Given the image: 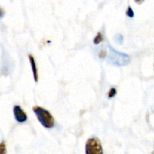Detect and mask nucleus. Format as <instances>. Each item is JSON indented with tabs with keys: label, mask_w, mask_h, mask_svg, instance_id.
Returning <instances> with one entry per match:
<instances>
[{
	"label": "nucleus",
	"mask_w": 154,
	"mask_h": 154,
	"mask_svg": "<svg viewBox=\"0 0 154 154\" xmlns=\"http://www.w3.org/2000/svg\"><path fill=\"white\" fill-rule=\"evenodd\" d=\"M108 52L109 54H107L108 60L109 63L116 66H126L130 63V57L128 54L120 52V51H116L111 46H108Z\"/></svg>",
	"instance_id": "1"
},
{
	"label": "nucleus",
	"mask_w": 154,
	"mask_h": 154,
	"mask_svg": "<svg viewBox=\"0 0 154 154\" xmlns=\"http://www.w3.org/2000/svg\"><path fill=\"white\" fill-rule=\"evenodd\" d=\"M32 111L41 124L47 129H51L54 126V118L48 110L39 106H34Z\"/></svg>",
	"instance_id": "2"
},
{
	"label": "nucleus",
	"mask_w": 154,
	"mask_h": 154,
	"mask_svg": "<svg viewBox=\"0 0 154 154\" xmlns=\"http://www.w3.org/2000/svg\"><path fill=\"white\" fill-rule=\"evenodd\" d=\"M85 151L87 154H102V143L97 138H90L86 143Z\"/></svg>",
	"instance_id": "3"
},
{
	"label": "nucleus",
	"mask_w": 154,
	"mask_h": 154,
	"mask_svg": "<svg viewBox=\"0 0 154 154\" xmlns=\"http://www.w3.org/2000/svg\"><path fill=\"white\" fill-rule=\"evenodd\" d=\"M14 115L15 120L18 123H23L27 120V114L25 111L21 108L19 105H15L13 108Z\"/></svg>",
	"instance_id": "4"
},
{
	"label": "nucleus",
	"mask_w": 154,
	"mask_h": 154,
	"mask_svg": "<svg viewBox=\"0 0 154 154\" xmlns=\"http://www.w3.org/2000/svg\"><path fill=\"white\" fill-rule=\"evenodd\" d=\"M28 57L30 64H31L32 71L33 73V78H34L35 81L38 82V69L37 66H36L35 60V58L33 57L32 55H29Z\"/></svg>",
	"instance_id": "5"
},
{
	"label": "nucleus",
	"mask_w": 154,
	"mask_h": 154,
	"mask_svg": "<svg viewBox=\"0 0 154 154\" xmlns=\"http://www.w3.org/2000/svg\"><path fill=\"white\" fill-rule=\"evenodd\" d=\"M103 39L104 38L102 32H99L97 33V35H96V37L94 38V39H93V43H94L95 45H99V44H100L101 42L103 41Z\"/></svg>",
	"instance_id": "6"
},
{
	"label": "nucleus",
	"mask_w": 154,
	"mask_h": 154,
	"mask_svg": "<svg viewBox=\"0 0 154 154\" xmlns=\"http://www.w3.org/2000/svg\"><path fill=\"white\" fill-rule=\"evenodd\" d=\"M114 40H115L116 43L121 45L123 42V37L121 34H117L114 36Z\"/></svg>",
	"instance_id": "7"
},
{
	"label": "nucleus",
	"mask_w": 154,
	"mask_h": 154,
	"mask_svg": "<svg viewBox=\"0 0 154 154\" xmlns=\"http://www.w3.org/2000/svg\"><path fill=\"white\" fill-rule=\"evenodd\" d=\"M117 90H116V88H114V87H112V88L110 89L109 92H108V96L109 99H112V98H114V96L117 95Z\"/></svg>",
	"instance_id": "8"
},
{
	"label": "nucleus",
	"mask_w": 154,
	"mask_h": 154,
	"mask_svg": "<svg viewBox=\"0 0 154 154\" xmlns=\"http://www.w3.org/2000/svg\"><path fill=\"white\" fill-rule=\"evenodd\" d=\"M126 16H128L129 17H133L134 15H135V13H134L133 10H132V8L130 7V6L128 7L127 10H126Z\"/></svg>",
	"instance_id": "9"
},
{
	"label": "nucleus",
	"mask_w": 154,
	"mask_h": 154,
	"mask_svg": "<svg viewBox=\"0 0 154 154\" xmlns=\"http://www.w3.org/2000/svg\"><path fill=\"white\" fill-rule=\"evenodd\" d=\"M6 144L5 141L0 144V154H5L6 153Z\"/></svg>",
	"instance_id": "10"
},
{
	"label": "nucleus",
	"mask_w": 154,
	"mask_h": 154,
	"mask_svg": "<svg viewBox=\"0 0 154 154\" xmlns=\"http://www.w3.org/2000/svg\"><path fill=\"white\" fill-rule=\"evenodd\" d=\"M107 54H108V51L107 50H101L99 53V57L100 59L106 58Z\"/></svg>",
	"instance_id": "11"
},
{
	"label": "nucleus",
	"mask_w": 154,
	"mask_h": 154,
	"mask_svg": "<svg viewBox=\"0 0 154 154\" xmlns=\"http://www.w3.org/2000/svg\"><path fill=\"white\" fill-rule=\"evenodd\" d=\"M3 15H4V11H3L2 9L1 8H0V17H2Z\"/></svg>",
	"instance_id": "12"
},
{
	"label": "nucleus",
	"mask_w": 154,
	"mask_h": 154,
	"mask_svg": "<svg viewBox=\"0 0 154 154\" xmlns=\"http://www.w3.org/2000/svg\"><path fill=\"white\" fill-rule=\"evenodd\" d=\"M134 1H135L136 3H138V4H141L144 0H134Z\"/></svg>",
	"instance_id": "13"
}]
</instances>
